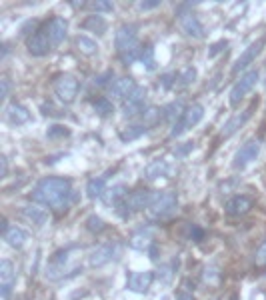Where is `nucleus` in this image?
<instances>
[{
    "label": "nucleus",
    "instance_id": "obj_1",
    "mask_svg": "<svg viewBox=\"0 0 266 300\" xmlns=\"http://www.w3.org/2000/svg\"><path fill=\"white\" fill-rule=\"evenodd\" d=\"M32 198L36 202H44V204L52 206L56 212H64L74 196L70 194V182L68 180L50 176V178H44V180L38 182L36 190L32 192Z\"/></svg>",
    "mask_w": 266,
    "mask_h": 300
},
{
    "label": "nucleus",
    "instance_id": "obj_2",
    "mask_svg": "<svg viewBox=\"0 0 266 300\" xmlns=\"http://www.w3.org/2000/svg\"><path fill=\"white\" fill-rule=\"evenodd\" d=\"M176 210V194L174 192H160V194H152V202L148 206L150 218H164Z\"/></svg>",
    "mask_w": 266,
    "mask_h": 300
},
{
    "label": "nucleus",
    "instance_id": "obj_3",
    "mask_svg": "<svg viewBox=\"0 0 266 300\" xmlns=\"http://www.w3.org/2000/svg\"><path fill=\"white\" fill-rule=\"evenodd\" d=\"M256 82H258V70H250L244 76H240V80L234 84L232 90H230V104L236 106L242 98H244L252 90V86H254Z\"/></svg>",
    "mask_w": 266,
    "mask_h": 300
},
{
    "label": "nucleus",
    "instance_id": "obj_4",
    "mask_svg": "<svg viewBox=\"0 0 266 300\" xmlns=\"http://www.w3.org/2000/svg\"><path fill=\"white\" fill-rule=\"evenodd\" d=\"M152 202V194L144 188H138L134 192H130L126 196V200L122 202L124 204V210H122V216H128L130 212H136V210H144L148 208Z\"/></svg>",
    "mask_w": 266,
    "mask_h": 300
},
{
    "label": "nucleus",
    "instance_id": "obj_5",
    "mask_svg": "<svg viewBox=\"0 0 266 300\" xmlns=\"http://www.w3.org/2000/svg\"><path fill=\"white\" fill-rule=\"evenodd\" d=\"M202 116H204V108H202L200 104H192V106H188V108L184 110V116H182L180 122H178V126H174V128H172L170 136H180L184 130H188V128H192L194 124L200 122Z\"/></svg>",
    "mask_w": 266,
    "mask_h": 300
},
{
    "label": "nucleus",
    "instance_id": "obj_6",
    "mask_svg": "<svg viewBox=\"0 0 266 300\" xmlns=\"http://www.w3.org/2000/svg\"><path fill=\"white\" fill-rule=\"evenodd\" d=\"M54 92L62 102H72L76 92H78V80L70 74H64L60 78H56L54 82Z\"/></svg>",
    "mask_w": 266,
    "mask_h": 300
},
{
    "label": "nucleus",
    "instance_id": "obj_7",
    "mask_svg": "<svg viewBox=\"0 0 266 300\" xmlns=\"http://www.w3.org/2000/svg\"><path fill=\"white\" fill-rule=\"evenodd\" d=\"M116 48H118L120 54H126V52H132V50H140L134 26H122L116 32Z\"/></svg>",
    "mask_w": 266,
    "mask_h": 300
},
{
    "label": "nucleus",
    "instance_id": "obj_8",
    "mask_svg": "<svg viewBox=\"0 0 266 300\" xmlns=\"http://www.w3.org/2000/svg\"><path fill=\"white\" fill-rule=\"evenodd\" d=\"M50 36H48V30L46 26L40 28L38 32H34L30 38H28V50L32 56H44V54H48L50 50Z\"/></svg>",
    "mask_w": 266,
    "mask_h": 300
},
{
    "label": "nucleus",
    "instance_id": "obj_9",
    "mask_svg": "<svg viewBox=\"0 0 266 300\" xmlns=\"http://www.w3.org/2000/svg\"><path fill=\"white\" fill-rule=\"evenodd\" d=\"M146 88H134L124 102V116H136L138 112H144V100H146Z\"/></svg>",
    "mask_w": 266,
    "mask_h": 300
},
{
    "label": "nucleus",
    "instance_id": "obj_10",
    "mask_svg": "<svg viewBox=\"0 0 266 300\" xmlns=\"http://www.w3.org/2000/svg\"><path fill=\"white\" fill-rule=\"evenodd\" d=\"M258 152H260V142H258V140L246 142L244 146L238 150V154H236V158H234V168H244L248 162L256 160Z\"/></svg>",
    "mask_w": 266,
    "mask_h": 300
},
{
    "label": "nucleus",
    "instance_id": "obj_11",
    "mask_svg": "<svg viewBox=\"0 0 266 300\" xmlns=\"http://www.w3.org/2000/svg\"><path fill=\"white\" fill-rule=\"evenodd\" d=\"M178 20H180V28H182L184 34H188L192 38H202L204 36L202 24L198 22V18L192 12H178Z\"/></svg>",
    "mask_w": 266,
    "mask_h": 300
},
{
    "label": "nucleus",
    "instance_id": "obj_12",
    "mask_svg": "<svg viewBox=\"0 0 266 300\" xmlns=\"http://www.w3.org/2000/svg\"><path fill=\"white\" fill-rule=\"evenodd\" d=\"M116 248H118V246H116V244H112V242L100 244V246H96V248H94V252L90 254V258H88V262H90V266H92V268H98V266H102V264H106V262L112 260V256H114V250H116Z\"/></svg>",
    "mask_w": 266,
    "mask_h": 300
},
{
    "label": "nucleus",
    "instance_id": "obj_13",
    "mask_svg": "<svg viewBox=\"0 0 266 300\" xmlns=\"http://www.w3.org/2000/svg\"><path fill=\"white\" fill-rule=\"evenodd\" d=\"M254 206V198L252 196H244V194H238L234 198H230L224 206L226 214H230V216H240V214H246L250 208Z\"/></svg>",
    "mask_w": 266,
    "mask_h": 300
},
{
    "label": "nucleus",
    "instance_id": "obj_14",
    "mask_svg": "<svg viewBox=\"0 0 266 300\" xmlns=\"http://www.w3.org/2000/svg\"><path fill=\"white\" fill-rule=\"evenodd\" d=\"M262 48H264V40H258V42H254L252 46H248V48L244 50V54H242V56L236 60V64L232 66V72H234V74H238L240 70H244V68L248 66V64H250L252 60H256V56L260 54V50H262Z\"/></svg>",
    "mask_w": 266,
    "mask_h": 300
},
{
    "label": "nucleus",
    "instance_id": "obj_15",
    "mask_svg": "<svg viewBox=\"0 0 266 300\" xmlns=\"http://www.w3.org/2000/svg\"><path fill=\"white\" fill-rule=\"evenodd\" d=\"M254 106H256V102H252V104L248 106V108H246V110H242L240 114H234V116L224 124V128H222V136H230V134H234V132L238 130V128L244 126L246 120L252 116V108H254Z\"/></svg>",
    "mask_w": 266,
    "mask_h": 300
},
{
    "label": "nucleus",
    "instance_id": "obj_16",
    "mask_svg": "<svg viewBox=\"0 0 266 300\" xmlns=\"http://www.w3.org/2000/svg\"><path fill=\"white\" fill-rule=\"evenodd\" d=\"M134 80H132L130 76H122V78H116L112 84H110V96H114V98H128L130 92L134 90Z\"/></svg>",
    "mask_w": 266,
    "mask_h": 300
},
{
    "label": "nucleus",
    "instance_id": "obj_17",
    "mask_svg": "<svg viewBox=\"0 0 266 300\" xmlns=\"http://www.w3.org/2000/svg\"><path fill=\"white\" fill-rule=\"evenodd\" d=\"M152 272H134L128 276V288L134 290V292H146L152 284Z\"/></svg>",
    "mask_w": 266,
    "mask_h": 300
},
{
    "label": "nucleus",
    "instance_id": "obj_18",
    "mask_svg": "<svg viewBox=\"0 0 266 300\" xmlns=\"http://www.w3.org/2000/svg\"><path fill=\"white\" fill-rule=\"evenodd\" d=\"M152 238H154V228L150 226H142L140 230H136L134 234L130 236V246L132 248H136V250H144L152 244Z\"/></svg>",
    "mask_w": 266,
    "mask_h": 300
},
{
    "label": "nucleus",
    "instance_id": "obj_19",
    "mask_svg": "<svg viewBox=\"0 0 266 300\" xmlns=\"http://www.w3.org/2000/svg\"><path fill=\"white\" fill-rule=\"evenodd\" d=\"M66 20L60 18V16H54L50 22H46V30H48V36L50 40L54 42V44H58V42H62L66 38Z\"/></svg>",
    "mask_w": 266,
    "mask_h": 300
},
{
    "label": "nucleus",
    "instance_id": "obj_20",
    "mask_svg": "<svg viewBox=\"0 0 266 300\" xmlns=\"http://www.w3.org/2000/svg\"><path fill=\"white\" fill-rule=\"evenodd\" d=\"M22 214L30 220V222H34V224H44L48 220V212L44 210L42 206H38V204H28V206H24V210H22Z\"/></svg>",
    "mask_w": 266,
    "mask_h": 300
},
{
    "label": "nucleus",
    "instance_id": "obj_21",
    "mask_svg": "<svg viewBox=\"0 0 266 300\" xmlns=\"http://www.w3.org/2000/svg\"><path fill=\"white\" fill-rule=\"evenodd\" d=\"M126 196H128V194H126V188H124L122 184H118V186H112V188L106 190L104 202H106L108 206H118V202H124Z\"/></svg>",
    "mask_w": 266,
    "mask_h": 300
},
{
    "label": "nucleus",
    "instance_id": "obj_22",
    "mask_svg": "<svg viewBox=\"0 0 266 300\" xmlns=\"http://www.w3.org/2000/svg\"><path fill=\"white\" fill-rule=\"evenodd\" d=\"M6 116H8V120L12 124H24V122L30 120L28 110L24 108V106H20V104H12L10 108H8V112H6Z\"/></svg>",
    "mask_w": 266,
    "mask_h": 300
},
{
    "label": "nucleus",
    "instance_id": "obj_23",
    "mask_svg": "<svg viewBox=\"0 0 266 300\" xmlns=\"http://www.w3.org/2000/svg\"><path fill=\"white\" fill-rule=\"evenodd\" d=\"M4 240L10 244V246H22L26 242V232L22 230V228H10V230H6V234H4Z\"/></svg>",
    "mask_w": 266,
    "mask_h": 300
},
{
    "label": "nucleus",
    "instance_id": "obj_24",
    "mask_svg": "<svg viewBox=\"0 0 266 300\" xmlns=\"http://www.w3.org/2000/svg\"><path fill=\"white\" fill-rule=\"evenodd\" d=\"M82 28L90 30V32H96V34H104L106 32V22H104L100 16L92 14V16H88L84 22H82Z\"/></svg>",
    "mask_w": 266,
    "mask_h": 300
},
{
    "label": "nucleus",
    "instance_id": "obj_25",
    "mask_svg": "<svg viewBox=\"0 0 266 300\" xmlns=\"http://www.w3.org/2000/svg\"><path fill=\"white\" fill-rule=\"evenodd\" d=\"M168 174V164L162 162V160H156V162H152L148 168H146V178H158V176H164Z\"/></svg>",
    "mask_w": 266,
    "mask_h": 300
},
{
    "label": "nucleus",
    "instance_id": "obj_26",
    "mask_svg": "<svg viewBox=\"0 0 266 300\" xmlns=\"http://www.w3.org/2000/svg\"><path fill=\"white\" fill-rule=\"evenodd\" d=\"M144 132H146V126H144V124H140V126H134V124H132V126L126 128V130L120 132V138H122L124 142H130V140H136L138 136H142Z\"/></svg>",
    "mask_w": 266,
    "mask_h": 300
},
{
    "label": "nucleus",
    "instance_id": "obj_27",
    "mask_svg": "<svg viewBox=\"0 0 266 300\" xmlns=\"http://www.w3.org/2000/svg\"><path fill=\"white\" fill-rule=\"evenodd\" d=\"M164 116L168 122H176V118L178 116H184V110H182V102L180 100H176L172 104H168L166 108H164Z\"/></svg>",
    "mask_w": 266,
    "mask_h": 300
},
{
    "label": "nucleus",
    "instance_id": "obj_28",
    "mask_svg": "<svg viewBox=\"0 0 266 300\" xmlns=\"http://www.w3.org/2000/svg\"><path fill=\"white\" fill-rule=\"evenodd\" d=\"M76 46H78L80 52H84V54H94V52H96V42H94L90 36H84V34H80V36L76 38Z\"/></svg>",
    "mask_w": 266,
    "mask_h": 300
},
{
    "label": "nucleus",
    "instance_id": "obj_29",
    "mask_svg": "<svg viewBox=\"0 0 266 300\" xmlns=\"http://www.w3.org/2000/svg\"><path fill=\"white\" fill-rule=\"evenodd\" d=\"M86 192H88V196H90V198H98V196H102V192H104V176H100V178H92L90 182H88Z\"/></svg>",
    "mask_w": 266,
    "mask_h": 300
},
{
    "label": "nucleus",
    "instance_id": "obj_30",
    "mask_svg": "<svg viewBox=\"0 0 266 300\" xmlns=\"http://www.w3.org/2000/svg\"><path fill=\"white\" fill-rule=\"evenodd\" d=\"M94 110H96L100 116H108L110 112L114 110V106H112V102H110L108 98H96V100H94Z\"/></svg>",
    "mask_w": 266,
    "mask_h": 300
},
{
    "label": "nucleus",
    "instance_id": "obj_31",
    "mask_svg": "<svg viewBox=\"0 0 266 300\" xmlns=\"http://www.w3.org/2000/svg\"><path fill=\"white\" fill-rule=\"evenodd\" d=\"M0 278H2V282H12L14 268H12V262L10 260H2V262H0Z\"/></svg>",
    "mask_w": 266,
    "mask_h": 300
},
{
    "label": "nucleus",
    "instance_id": "obj_32",
    "mask_svg": "<svg viewBox=\"0 0 266 300\" xmlns=\"http://www.w3.org/2000/svg\"><path fill=\"white\" fill-rule=\"evenodd\" d=\"M68 134H70V130H68V128L58 126V124H52V126L48 128V132H46V136H48L50 140H56V138H64V136H68Z\"/></svg>",
    "mask_w": 266,
    "mask_h": 300
},
{
    "label": "nucleus",
    "instance_id": "obj_33",
    "mask_svg": "<svg viewBox=\"0 0 266 300\" xmlns=\"http://www.w3.org/2000/svg\"><path fill=\"white\" fill-rule=\"evenodd\" d=\"M162 114H164V110H160V108H148V110H144V122L146 124H158V120L162 118Z\"/></svg>",
    "mask_w": 266,
    "mask_h": 300
},
{
    "label": "nucleus",
    "instance_id": "obj_34",
    "mask_svg": "<svg viewBox=\"0 0 266 300\" xmlns=\"http://www.w3.org/2000/svg\"><path fill=\"white\" fill-rule=\"evenodd\" d=\"M140 60H142V64H144L148 70H152L154 66H156V64H154V50H152V46H146V48L142 50Z\"/></svg>",
    "mask_w": 266,
    "mask_h": 300
},
{
    "label": "nucleus",
    "instance_id": "obj_35",
    "mask_svg": "<svg viewBox=\"0 0 266 300\" xmlns=\"http://www.w3.org/2000/svg\"><path fill=\"white\" fill-rule=\"evenodd\" d=\"M204 280H206V282H210L212 286H216V284H218V280H220V274H218L214 268H208V270H204Z\"/></svg>",
    "mask_w": 266,
    "mask_h": 300
},
{
    "label": "nucleus",
    "instance_id": "obj_36",
    "mask_svg": "<svg viewBox=\"0 0 266 300\" xmlns=\"http://www.w3.org/2000/svg\"><path fill=\"white\" fill-rule=\"evenodd\" d=\"M8 90H10V82H8L6 76H2V78H0V100H2V102L6 100Z\"/></svg>",
    "mask_w": 266,
    "mask_h": 300
},
{
    "label": "nucleus",
    "instance_id": "obj_37",
    "mask_svg": "<svg viewBox=\"0 0 266 300\" xmlns=\"http://www.w3.org/2000/svg\"><path fill=\"white\" fill-rule=\"evenodd\" d=\"M88 228H90L92 232H98V230L104 228V222L98 216H90V218H88Z\"/></svg>",
    "mask_w": 266,
    "mask_h": 300
},
{
    "label": "nucleus",
    "instance_id": "obj_38",
    "mask_svg": "<svg viewBox=\"0 0 266 300\" xmlns=\"http://www.w3.org/2000/svg\"><path fill=\"white\" fill-rule=\"evenodd\" d=\"M256 264H260V266H266V242L258 248V252H256Z\"/></svg>",
    "mask_w": 266,
    "mask_h": 300
},
{
    "label": "nucleus",
    "instance_id": "obj_39",
    "mask_svg": "<svg viewBox=\"0 0 266 300\" xmlns=\"http://www.w3.org/2000/svg\"><path fill=\"white\" fill-rule=\"evenodd\" d=\"M160 272H162V280H160V282H162V286H168V284H170V278H172V272H174V268H170V266H164Z\"/></svg>",
    "mask_w": 266,
    "mask_h": 300
},
{
    "label": "nucleus",
    "instance_id": "obj_40",
    "mask_svg": "<svg viewBox=\"0 0 266 300\" xmlns=\"http://www.w3.org/2000/svg\"><path fill=\"white\" fill-rule=\"evenodd\" d=\"M194 78H196V70H194V68H186V70L182 72V78H180V82H182V84H190Z\"/></svg>",
    "mask_w": 266,
    "mask_h": 300
},
{
    "label": "nucleus",
    "instance_id": "obj_41",
    "mask_svg": "<svg viewBox=\"0 0 266 300\" xmlns=\"http://www.w3.org/2000/svg\"><path fill=\"white\" fill-rule=\"evenodd\" d=\"M190 238L196 240V242H198V240H202V238H204V230H202V228H198V226H192V228H190Z\"/></svg>",
    "mask_w": 266,
    "mask_h": 300
},
{
    "label": "nucleus",
    "instance_id": "obj_42",
    "mask_svg": "<svg viewBox=\"0 0 266 300\" xmlns=\"http://www.w3.org/2000/svg\"><path fill=\"white\" fill-rule=\"evenodd\" d=\"M92 8H94V10L110 12V10H112V4H110V2H102V0H100V2H92Z\"/></svg>",
    "mask_w": 266,
    "mask_h": 300
},
{
    "label": "nucleus",
    "instance_id": "obj_43",
    "mask_svg": "<svg viewBox=\"0 0 266 300\" xmlns=\"http://www.w3.org/2000/svg\"><path fill=\"white\" fill-rule=\"evenodd\" d=\"M222 48H226V40H220V42H216V46H212L208 54H210V56H214L218 50H222Z\"/></svg>",
    "mask_w": 266,
    "mask_h": 300
},
{
    "label": "nucleus",
    "instance_id": "obj_44",
    "mask_svg": "<svg viewBox=\"0 0 266 300\" xmlns=\"http://www.w3.org/2000/svg\"><path fill=\"white\" fill-rule=\"evenodd\" d=\"M176 300H194V296H192V292H188V290H180L178 296H176Z\"/></svg>",
    "mask_w": 266,
    "mask_h": 300
},
{
    "label": "nucleus",
    "instance_id": "obj_45",
    "mask_svg": "<svg viewBox=\"0 0 266 300\" xmlns=\"http://www.w3.org/2000/svg\"><path fill=\"white\" fill-rule=\"evenodd\" d=\"M138 6H140V10H150V8L160 6V2H156V0H154V2H140Z\"/></svg>",
    "mask_w": 266,
    "mask_h": 300
},
{
    "label": "nucleus",
    "instance_id": "obj_46",
    "mask_svg": "<svg viewBox=\"0 0 266 300\" xmlns=\"http://www.w3.org/2000/svg\"><path fill=\"white\" fill-rule=\"evenodd\" d=\"M188 150H192V144H186V146H180L178 150H176V154H178V156H184V154L188 152Z\"/></svg>",
    "mask_w": 266,
    "mask_h": 300
},
{
    "label": "nucleus",
    "instance_id": "obj_47",
    "mask_svg": "<svg viewBox=\"0 0 266 300\" xmlns=\"http://www.w3.org/2000/svg\"><path fill=\"white\" fill-rule=\"evenodd\" d=\"M0 164H2V170H0V174L6 176V156H0Z\"/></svg>",
    "mask_w": 266,
    "mask_h": 300
}]
</instances>
